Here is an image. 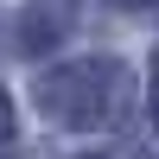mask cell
I'll use <instances>...</instances> for the list:
<instances>
[{
  "label": "cell",
  "instance_id": "1",
  "mask_svg": "<svg viewBox=\"0 0 159 159\" xmlns=\"http://www.w3.org/2000/svg\"><path fill=\"white\" fill-rule=\"evenodd\" d=\"M32 102L57 127H115L127 115V70L115 57H70L32 83Z\"/></svg>",
  "mask_w": 159,
  "mask_h": 159
},
{
  "label": "cell",
  "instance_id": "2",
  "mask_svg": "<svg viewBox=\"0 0 159 159\" xmlns=\"http://www.w3.org/2000/svg\"><path fill=\"white\" fill-rule=\"evenodd\" d=\"M13 140H19V121H13V96L0 89V159L13 153Z\"/></svg>",
  "mask_w": 159,
  "mask_h": 159
},
{
  "label": "cell",
  "instance_id": "3",
  "mask_svg": "<svg viewBox=\"0 0 159 159\" xmlns=\"http://www.w3.org/2000/svg\"><path fill=\"white\" fill-rule=\"evenodd\" d=\"M147 108H153V121H159V51H153V70H147Z\"/></svg>",
  "mask_w": 159,
  "mask_h": 159
},
{
  "label": "cell",
  "instance_id": "4",
  "mask_svg": "<svg viewBox=\"0 0 159 159\" xmlns=\"http://www.w3.org/2000/svg\"><path fill=\"white\" fill-rule=\"evenodd\" d=\"M115 7H127V13H140V7H153V0H115Z\"/></svg>",
  "mask_w": 159,
  "mask_h": 159
},
{
  "label": "cell",
  "instance_id": "5",
  "mask_svg": "<svg viewBox=\"0 0 159 159\" xmlns=\"http://www.w3.org/2000/svg\"><path fill=\"white\" fill-rule=\"evenodd\" d=\"M83 159H102V153H83Z\"/></svg>",
  "mask_w": 159,
  "mask_h": 159
}]
</instances>
